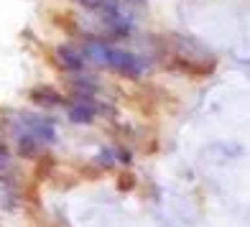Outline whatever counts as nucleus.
Here are the masks:
<instances>
[{"instance_id":"obj_4","label":"nucleus","mask_w":250,"mask_h":227,"mask_svg":"<svg viewBox=\"0 0 250 227\" xmlns=\"http://www.w3.org/2000/svg\"><path fill=\"white\" fill-rule=\"evenodd\" d=\"M69 118H72V123H92L95 110H92V105H87V102H77L69 110Z\"/></svg>"},{"instance_id":"obj_2","label":"nucleus","mask_w":250,"mask_h":227,"mask_svg":"<svg viewBox=\"0 0 250 227\" xmlns=\"http://www.w3.org/2000/svg\"><path fill=\"white\" fill-rule=\"evenodd\" d=\"M28 135L31 138H41V141H54V125L43 118H26Z\"/></svg>"},{"instance_id":"obj_8","label":"nucleus","mask_w":250,"mask_h":227,"mask_svg":"<svg viewBox=\"0 0 250 227\" xmlns=\"http://www.w3.org/2000/svg\"><path fill=\"white\" fill-rule=\"evenodd\" d=\"M100 164H105V166H110V164H112V156H110V151H102V156H100Z\"/></svg>"},{"instance_id":"obj_3","label":"nucleus","mask_w":250,"mask_h":227,"mask_svg":"<svg viewBox=\"0 0 250 227\" xmlns=\"http://www.w3.org/2000/svg\"><path fill=\"white\" fill-rule=\"evenodd\" d=\"M56 56H59V62L66 66V69H82V56H79L74 49L59 46V49H56Z\"/></svg>"},{"instance_id":"obj_7","label":"nucleus","mask_w":250,"mask_h":227,"mask_svg":"<svg viewBox=\"0 0 250 227\" xmlns=\"http://www.w3.org/2000/svg\"><path fill=\"white\" fill-rule=\"evenodd\" d=\"M0 168H8V151L3 143H0Z\"/></svg>"},{"instance_id":"obj_1","label":"nucleus","mask_w":250,"mask_h":227,"mask_svg":"<svg viewBox=\"0 0 250 227\" xmlns=\"http://www.w3.org/2000/svg\"><path fill=\"white\" fill-rule=\"evenodd\" d=\"M105 64L115 66L118 72L123 74H130V77H138L141 74V62L135 59L130 51H123V49H110L105 51Z\"/></svg>"},{"instance_id":"obj_5","label":"nucleus","mask_w":250,"mask_h":227,"mask_svg":"<svg viewBox=\"0 0 250 227\" xmlns=\"http://www.w3.org/2000/svg\"><path fill=\"white\" fill-rule=\"evenodd\" d=\"M105 51H107V46H105V43H100V41H92L87 46V54L92 56L95 62H100V64H105Z\"/></svg>"},{"instance_id":"obj_9","label":"nucleus","mask_w":250,"mask_h":227,"mask_svg":"<svg viewBox=\"0 0 250 227\" xmlns=\"http://www.w3.org/2000/svg\"><path fill=\"white\" fill-rule=\"evenodd\" d=\"M130 186H133V179H130V176H123V179H120V189L125 191V189H130Z\"/></svg>"},{"instance_id":"obj_6","label":"nucleus","mask_w":250,"mask_h":227,"mask_svg":"<svg viewBox=\"0 0 250 227\" xmlns=\"http://www.w3.org/2000/svg\"><path fill=\"white\" fill-rule=\"evenodd\" d=\"M43 92H46V95H41V89H36V92H33V100L43 102V105H59V102H62L59 95H54V89H43Z\"/></svg>"}]
</instances>
